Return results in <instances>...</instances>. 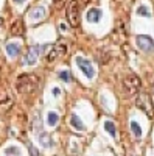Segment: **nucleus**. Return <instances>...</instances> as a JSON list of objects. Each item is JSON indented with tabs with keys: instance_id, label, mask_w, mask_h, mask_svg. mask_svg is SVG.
I'll return each mask as SVG.
<instances>
[{
	"instance_id": "obj_28",
	"label": "nucleus",
	"mask_w": 154,
	"mask_h": 156,
	"mask_svg": "<svg viewBox=\"0 0 154 156\" xmlns=\"http://www.w3.org/2000/svg\"><path fill=\"white\" fill-rule=\"evenodd\" d=\"M2 23H3V19H2V17H0V27H2Z\"/></svg>"
},
{
	"instance_id": "obj_20",
	"label": "nucleus",
	"mask_w": 154,
	"mask_h": 156,
	"mask_svg": "<svg viewBox=\"0 0 154 156\" xmlns=\"http://www.w3.org/2000/svg\"><path fill=\"white\" fill-rule=\"evenodd\" d=\"M137 14L145 16V17H149V16H151V12H149V9H148L145 5H142V6H139V8H137Z\"/></svg>"
},
{
	"instance_id": "obj_9",
	"label": "nucleus",
	"mask_w": 154,
	"mask_h": 156,
	"mask_svg": "<svg viewBox=\"0 0 154 156\" xmlns=\"http://www.w3.org/2000/svg\"><path fill=\"white\" fill-rule=\"evenodd\" d=\"M11 34L12 36H17V37H20V36H23L25 34V27H23V20L22 19H16L14 22H12V25H11Z\"/></svg>"
},
{
	"instance_id": "obj_11",
	"label": "nucleus",
	"mask_w": 154,
	"mask_h": 156,
	"mask_svg": "<svg viewBox=\"0 0 154 156\" xmlns=\"http://www.w3.org/2000/svg\"><path fill=\"white\" fill-rule=\"evenodd\" d=\"M0 106H3L5 111H8L11 106H12V98L9 94L6 92H0Z\"/></svg>"
},
{
	"instance_id": "obj_12",
	"label": "nucleus",
	"mask_w": 154,
	"mask_h": 156,
	"mask_svg": "<svg viewBox=\"0 0 154 156\" xmlns=\"http://www.w3.org/2000/svg\"><path fill=\"white\" fill-rule=\"evenodd\" d=\"M100 19H101V11H100L98 8H91V9L87 11V20H89V22L97 23Z\"/></svg>"
},
{
	"instance_id": "obj_6",
	"label": "nucleus",
	"mask_w": 154,
	"mask_h": 156,
	"mask_svg": "<svg viewBox=\"0 0 154 156\" xmlns=\"http://www.w3.org/2000/svg\"><path fill=\"white\" fill-rule=\"evenodd\" d=\"M75 62H76V66L83 70V73H84L87 78H94V76H95V69H94L92 62L89 61V59H86V58H83V56H76V58H75Z\"/></svg>"
},
{
	"instance_id": "obj_27",
	"label": "nucleus",
	"mask_w": 154,
	"mask_h": 156,
	"mask_svg": "<svg viewBox=\"0 0 154 156\" xmlns=\"http://www.w3.org/2000/svg\"><path fill=\"white\" fill-rule=\"evenodd\" d=\"M83 2H84V3H91V2H92V0H83Z\"/></svg>"
},
{
	"instance_id": "obj_4",
	"label": "nucleus",
	"mask_w": 154,
	"mask_h": 156,
	"mask_svg": "<svg viewBox=\"0 0 154 156\" xmlns=\"http://www.w3.org/2000/svg\"><path fill=\"white\" fill-rule=\"evenodd\" d=\"M135 103H137V108L142 109L148 117L154 115V109H152V105H151V100H149V97L145 92H139V97H137Z\"/></svg>"
},
{
	"instance_id": "obj_26",
	"label": "nucleus",
	"mask_w": 154,
	"mask_h": 156,
	"mask_svg": "<svg viewBox=\"0 0 154 156\" xmlns=\"http://www.w3.org/2000/svg\"><path fill=\"white\" fill-rule=\"evenodd\" d=\"M12 2H14V3H23L25 0H12Z\"/></svg>"
},
{
	"instance_id": "obj_21",
	"label": "nucleus",
	"mask_w": 154,
	"mask_h": 156,
	"mask_svg": "<svg viewBox=\"0 0 154 156\" xmlns=\"http://www.w3.org/2000/svg\"><path fill=\"white\" fill-rule=\"evenodd\" d=\"M59 78L62 81H70V73H69V70H62V72H59Z\"/></svg>"
},
{
	"instance_id": "obj_24",
	"label": "nucleus",
	"mask_w": 154,
	"mask_h": 156,
	"mask_svg": "<svg viewBox=\"0 0 154 156\" xmlns=\"http://www.w3.org/2000/svg\"><path fill=\"white\" fill-rule=\"evenodd\" d=\"M59 94H61V90H59L58 87H55V89H53V95H55V97H58Z\"/></svg>"
},
{
	"instance_id": "obj_1",
	"label": "nucleus",
	"mask_w": 154,
	"mask_h": 156,
	"mask_svg": "<svg viewBox=\"0 0 154 156\" xmlns=\"http://www.w3.org/2000/svg\"><path fill=\"white\" fill-rule=\"evenodd\" d=\"M39 84V76L36 73H23L17 78L16 89L19 94H31Z\"/></svg>"
},
{
	"instance_id": "obj_8",
	"label": "nucleus",
	"mask_w": 154,
	"mask_h": 156,
	"mask_svg": "<svg viewBox=\"0 0 154 156\" xmlns=\"http://www.w3.org/2000/svg\"><path fill=\"white\" fill-rule=\"evenodd\" d=\"M44 48H45V45H31L28 48L27 56L23 58V62L27 64V66H33V64L37 61V56L44 51Z\"/></svg>"
},
{
	"instance_id": "obj_7",
	"label": "nucleus",
	"mask_w": 154,
	"mask_h": 156,
	"mask_svg": "<svg viewBox=\"0 0 154 156\" xmlns=\"http://www.w3.org/2000/svg\"><path fill=\"white\" fill-rule=\"evenodd\" d=\"M135 42L142 51H146V53H152L154 51V39L146 34H139L135 37Z\"/></svg>"
},
{
	"instance_id": "obj_13",
	"label": "nucleus",
	"mask_w": 154,
	"mask_h": 156,
	"mask_svg": "<svg viewBox=\"0 0 154 156\" xmlns=\"http://www.w3.org/2000/svg\"><path fill=\"white\" fill-rule=\"evenodd\" d=\"M30 16H31V19H36V20H37V19H39V20L44 19V17H45V8H44L42 5H41V6H36V8L30 12Z\"/></svg>"
},
{
	"instance_id": "obj_23",
	"label": "nucleus",
	"mask_w": 154,
	"mask_h": 156,
	"mask_svg": "<svg viewBox=\"0 0 154 156\" xmlns=\"http://www.w3.org/2000/svg\"><path fill=\"white\" fill-rule=\"evenodd\" d=\"M28 147H30V151H31V154H33V156H37V153H36V150H34V147H33L31 144H28Z\"/></svg>"
},
{
	"instance_id": "obj_25",
	"label": "nucleus",
	"mask_w": 154,
	"mask_h": 156,
	"mask_svg": "<svg viewBox=\"0 0 154 156\" xmlns=\"http://www.w3.org/2000/svg\"><path fill=\"white\" fill-rule=\"evenodd\" d=\"M59 28H61V31H66V30H67V25L61 23V25H59Z\"/></svg>"
},
{
	"instance_id": "obj_3",
	"label": "nucleus",
	"mask_w": 154,
	"mask_h": 156,
	"mask_svg": "<svg viewBox=\"0 0 154 156\" xmlns=\"http://www.w3.org/2000/svg\"><path fill=\"white\" fill-rule=\"evenodd\" d=\"M123 89H125V95H128V97L135 95L139 92V89H140V78L134 73H129L128 76H125Z\"/></svg>"
},
{
	"instance_id": "obj_16",
	"label": "nucleus",
	"mask_w": 154,
	"mask_h": 156,
	"mask_svg": "<svg viewBox=\"0 0 154 156\" xmlns=\"http://www.w3.org/2000/svg\"><path fill=\"white\" fill-rule=\"evenodd\" d=\"M104 129L112 136V137H115L117 136V128H115V125H114V122H111V120H106L104 122Z\"/></svg>"
},
{
	"instance_id": "obj_19",
	"label": "nucleus",
	"mask_w": 154,
	"mask_h": 156,
	"mask_svg": "<svg viewBox=\"0 0 154 156\" xmlns=\"http://www.w3.org/2000/svg\"><path fill=\"white\" fill-rule=\"evenodd\" d=\"M5 154L6 156H20V150H19V147H8L5 150Z\"/></svg>"
},
{
	"instance_id": "obj_18",
	"label": "nucleus",
	"mask_w": 154,
	"mask_h": 156,
	"mask_svg": "<svg viewBox=\"0 0 154 156\" xmlns=\"http://www.w3.org/2000/svg\"><path fill=\"white\" fill-rule=\"evenodd\" d=\"M131 129L135 137H142V128H140V125L137 122H131Z\"/></svg>"
},
{
	"instance_id": "obj_14",
	"label": "nucleus",
	"mask_w": 154,
	"mask_h": 156,
	"mask_svg": "<svg viewBox=\"0 0 154 156\" xmlns=\"http://www.w3.org/2000/svg\"><path fill=\"white\" fill-rule=\"evenodd\" d=\"M70 123H72V126L73 128H76L78 131H84V123L81 122V119L76 114H72V117H70Z\"/></svg>"
},
{
	"instance_id": "obj_15",
	"label": "nucleus",
	"mask_w": 154,
	"mask_h": 156,
	"mask_svg": "<svg viewBox=\"0 0 154 156\" xmlns=\"http://www.w3.org/2000/svg\"><path fill=\"white\" fill-rule=\"evenodd\" d=\"M36 137H37V140H39V144H42L44 147H50V145H51V139H50V136H48L45 131L36 134Z\"/></svg>"
},
{
	"instance_id": "obj_22",
	"label": "nucleus",
	"mask_w": 154,
	"mask_h": 156,
	"mask_svg": "<svg viewBox=\"0 0 154 156\" xmlns=\"http://www.w3.org/2000/svg\"><path fill=\"white\" fill-rule=\"evenodd\" d=\"M53 3H55L56 8H62L64 3H66V0H53Z\"/></svg>"
},
{
	"instance_id": "obj_17",
	"label": "nucleus",
	"mask_w": 154,
	"mask_h": 156,
	"mask_svg": "<svg viewBox=\"0 0 154 156\" xmlns=\"http://www.w3.org/2000/svg\"><path fill=\"white\" fill-rule=\"evenodd\" d=\"M58 120H59V115H58L56 112H48V115H47V123H48L50 126H55V125L58 123Z\"/></svg>"
},
{
	"instance_id": "obj_5",
	"label": "nucleus",
	"mask_w": 154,
	"mask_h": 156,
	"mask_svg": "<svg viewBox=\"0 0 154 156\" xmlns=\"http://www.w3.org/2000/svg\"><path fill=\"white\" fill-rule=\"evenodd\" d=\"M66 53H67V44H66V42H56L53 47L50 48L48 53H47V61H48V62H53V61H56L58 58L64 56Z\"/></svg>"
},
{
	"instance_id": "obj_10",
	"label": "nucleus",
	"mask_w": 154,
	"mask_h": 156,
	"mask_svg": "<svg viewBox=\"0 0 154 156\" xmlns=\"http://www.w3.org/2000/svg\"><path fill=\"white\" fill-rule=\"evenodd\" d=\"M6 53L11 58L19 56L20 55V44H17V42H8L6 44Z\"/></svg>"
},
{
	"instance_id": "obj_2",
	"label": "nucleus",
	"mask_w": 154,
	"mask_h": 156,
	"mask_svg": "<svg viewBox=\"0 0 154 156\" xmlns=\"http://www.w3.org/2000/svg\"><path fill=\"white\" fill-rule=\"evenodd\" d=\"M66 16L67 20L72 27H78L80 25V19H81V6L78 3V0H72L66 8Z\"/></svg>"
}]
</instances>
